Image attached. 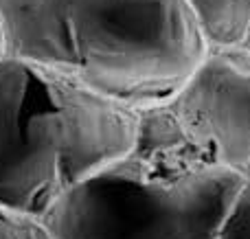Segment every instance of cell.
<instances>
[{
  "label": "cell",
  "mask_w": 250,
  "mask_h": 239,
  "mask_svg": "<svg viewBox=\"0 0 250 239\" xmlns=\"http://www.w3.org/2000/svg\"><path fill=\"white\" fill-rule=\"evenodd\" d=\"M2 57H7V33H4V24L0 18V60Z\"/></svg>",
  "instance_id": "cell-8"
},
{
  "label": "cell",
  "mask_w": 250,
  "mask_h": 239,
  "mask_svg": "<svg viewBox=\"0 0 250 239\" xmlns=\"http://www.w3.org/2000/svg\"><path fill=\"white\" fill-rule=\"evenodd\" d=\"M207 48H239L250 31V0H185Z\"/></svg>",
  "instance_id": "cell-5"
},
{
  "label": "cell",
  "mask_w": 250,
  "mask_h": 239,
  "mask_svg": "<svg viewBox=\"0 0 250 239\" xmlns=\"http://www.w3.org/2000/svg\"><path fill=\"white\" fill-rule=\"evenodd\" d=\"M173 139L204 167L250 182V51L211 48L169 101L158 105Z\"/></svg>",
  "instance_id": "cell-4"
},
{
  "label": "cell",
  "mask_w": 250,
  "mask_h": 239,
  "mask_svg": "<svg viewBox=\"0 0 250 239\" xmlns=\"http://www.w3.org/2000/svg\"><path fill=\"white\" fill-rule=\"evenodd\" d=\"M246 180L200 167L154 117L114 165L66 193L42 219L53 239H220Z\"/></svg>",
  "instance_id": "cell-3"
},
{
  "label": "cell",
  "mask_w": 250,
  "mask_h": 239,
  "mask_svg": "<svg viewBox=\"0 0 250 239\" xmlns=\"http://www.w3.org/2000/svg\"><path fill=\"white\" fill-rule=\"evenodd\" d=\"M0 239H53L42 222L9 213L0 206Z\"/></svg>",
  "instance_id": "cell-6"
},
{
  "label": "cell",
  "mask_w": 250,
  "mask_h": 239,
  "mask_svg": "<svg viewBox=\"0 0 250 239\" xmlns=\"http://www.w3.org/2000/svg\"><path fill=\"white\" fill-rule=\"evenodd\" d=\"M7 57L132 110L169 101L207 55L185 0H0Z\"/></svg>",
  "instance_id": "cell-1"
},
{
  "label": "cell",
  "mask_w": 250,
  "mask_h": 239,
  "mask_svg": "<svg viewBox=\"0 0 250 239\" xmlns=\"http://www.w3.org/2000/svg\"><path fill=\"white\" fill-rule=\"evenodd\" d=\"M220 239H250V182L244 184Z\"/></svg>",
  "instance_id": "cell-7"
},
{
  "label": "cell",
  "mask_w": 250,
  "mask_h": 239,
  "mask_svg": "<svg viewBox=\"0 0 250 239\" xmlns=\"http://www.w3.org/2000/svg\"><path fill=\"white\" fill-rule=\"evenodd\" d=\"M244 48H248V51H250V31H248V38H246V42H244Z\"/></svg>",
  "instance_id": "cell-9"
},
{
  "label": "cell",
  "mask_w": 250,
  "mask_h": 239,
  "mask_svg": "<svg viewBox=\"0 0 250 239\" xmlns=\"http://www.w3.org/2000/svg\"><path fill=\"white\" fill-rule=\"evenodd\" d=\"M141 112L13 57L0 60V206L42 222L134 147Z\"/></svg>",
  "instance_id": "cell-2"
}]
</instances>
